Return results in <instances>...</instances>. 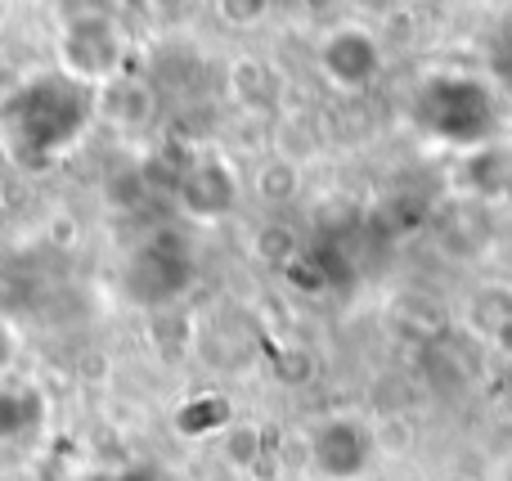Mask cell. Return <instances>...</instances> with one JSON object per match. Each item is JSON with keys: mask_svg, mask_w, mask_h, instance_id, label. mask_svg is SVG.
Instances as JSON below:
<instances>
[{"mask_svg": "<svg viewBox=\"0 0 512 481\" xmlns=\"http://www.w3.org/2000/svg\"><path fill=\"white\" fill-rule=\"evenodd\" d=\"M405 122L427 144L477 153L495 144L504 113H499V90L486 77L463 68H436L409 86Z\"/></svg>", "mask_w": 512, "mask_h": 481, "instance_id": "1", "label": "cell"}, {"mask_svg": "<svg viewBox=\"0 0 512 481\" xmlns=\"http://www.w3.org/2000/svg\"><path fill=\"white\" fill-rule=\"evenodd\" d=\"M90 122V90L72 77H36L32 86H18L5 104V126L14 135L23 162H50L63 153Z\"/></svg>", "mask_w": 512, "mask_h": 481, "instance_id": "2", "label": "cell"}, {"mask_svg": "<svg viewBox=\"0 0 512 481\" xmlns=\"http://www.w3.org/2000/svg\"><path fill=\"white\" fill-rule=\"evenodd\" d=\"M306 459L319 481H364L378 464L373 423L360 414H324L306 432Z\"/></svg>", "mask_w": 512, "mask_h": 481, "instance_id": "3", "label": "cell"}, {"mask_svg": "<svg viewBox=\"0 0 512 481\" xmlns=\"http://www.w3.org/2000/svg\"><path fill=\"white\" fill-rule=\"evenodd\" d=\"M315 63H319V77L337 95H364L382 77V41L364 23H337L319 41Z\"/></svg>", "mask_w": 512, "mask_h": 481, "instance_id": "4", "label": "cell"}, {"mask_svg": "<svg viewBox=\"0 0 512 481\" xmlns=\"http://www.w3.org/2000/svg\"><path fill=\"white\" fill-rule=\"evenodd\" d=\"M194 284V252L176 234H153L126 270V297L140 306H171Z\"/></svg>", "mask_w": 512, "mask_h": 481, "instance_id": "5", "label": "cell"}, {"mask_svg": "<svg viewBox=\"0 0 512 481\" xmlns=\"http://www.w3.org/2000/svg\"><path fill=\"white\" fill-rule=\"evenodd\" d=\"M59 59H63V77L72 81H104L117 72L122 63V36L108 18H81L68 23L59 36Z\"/></svg>", "mask_w": 512, "mask_h": 481, "instance_id": "6", "label": "cell"}, {"mask_svg": "<svg viewBox=\"0 0 512 481\" xmlns=\"http://www.w3.org/2000/svg\"><path fill=\"white\" fill-rule=\"evenodd\" d=\"M176 198L194 221H221L239 207V176L225 158H198L180 171Z\"/></svg>", "mask_w": 512, "mask_h": 481, "instance_id": "7", "label": "cell"}, {"mask_svg": "<svg viewBox=\"0 0 512 481\" xmlns=\"http://www.w3.org/2000/svg\"><path fill=\"white\" fill-rule=\"evenodd\" d=\"M463 189L472 198V203H495V198H504L512 189V153H504L499 144H486V149L468 153V162H463Z\"/></svg>", "mask_w": 512, "mask_h": 481, "instance_id": "8", "label": "cell"}, {"mask_svg": "<svg viewBox=\"0 0 512 481\" xmlns=\"http://www.w3.org/2000/svg\"><path fill=\"white\" fill-rule=\"evenodd\" d=\"M41 428V396L32 387L0 383V441H23Z\"/></svg>", "mask_w": 512, "mask_h": 481, "instance_id": "9", "label": "cell"}, {"mask_svg": "<svg viewBox=\"0 0 512 481\" xmlns=\"http://www.w3.org/2000/svg\"><path fill=\"white\" fill-rule=\"evenodd\" d=\"M230 423H234V410L225 396H194V401L180 405V414H176L180 437H212V432H225Z\"/></svg>", "mask_w": 512, "mask_h": 481, "instance_id": "10", "label": "cell"}, {"mask_svg": "<svg viewBox=\"0 0 512 481\" xmlns=\"http://www.w3.org/2000/svg\"><path fill=\"white\" fill-rule=\"evenodd\" d=\"M292 185H297V167H292V162H270V167L261 171V194L265 198H288Z\"/></svg>", "mask_w": 512, "mask_h": 481, "instance_id": "11", "label": "cell"}, {"mask_svg": "<svg viewBox=\"0 0 512 481\" xmlns=\"http://www.w3.org/2000/svg\"><path fill=\"white\" fill-rule=\"evenodd\" d=\"M495 68H499V77L512 86V14H508V23L499 27V36H495Z\"/></svg>", "mask_w": 512, "mask_h": 481, "instance_id": "12", "label": "cell"}, {"mask_svg": "<svg viewBox=\"0 0 512 481\" xmlns=\"http://www.w3.org/2000/svg\"><path fill=\"white\" fill-rule=\"evenodd\" d=\"M14 356H18V338H14V329L0 320V374L14 365Z\"/></svg>", "mask_w": 512, "mask_h": 481, "instance_id": "13", "label": "cell"}, {"mask_svg": "<svg viewBox=\"0 0 512 481\" xmlns=\"http://www.w3.org/2000/svg\"><path fill=\"white\" fill-rule=\"evenodd\" d=\"M108 481H162L158 473H149V468H135V473H122V477H108Z\"/></svg>", "mask_w": 512, "mask_h": 481, "instance_id": "14", "label": "cell"}, {"mask_svg": "<svg viewBox=\"0 0 512 481\" xmlns=\"http://www.w3.org/2000/svg\"><path fill=\"white\" fill-rule=\"evenodd\" d=\"M499 481H512V455L504 459V468H499Z\"/></svg>", "mask_w": 512, "mask_h": 481, "instance_id": "15", "label": "cell"}, {"mask_svg": "<svg viewBox=\"0 0 512 481\" xmlns=\"http://www.w3.org/2000/svg\"><path fill=\"white\" fill-rule=\"evenodd\" d=\"M441 481H472V477H463V473H454V477H441Z\"/></svg>", "mask_w": 512, "mask_h": 481, "instance_id": "16", "label": "cell"}, {"mask_svg": "<svg viewBox=\"0 0 512 481\" xmlns=\"http://www.w3.org/2000/svg\"><path fill=\"white\" fill-rule=\"evenodd\" d=\"M0 18H5V9H0Z\"/></svg>", "mask_w": 512, "mask_h": 481, "instance_id": "17", "label": "cell"}]
</instances>
